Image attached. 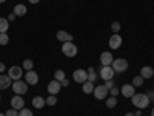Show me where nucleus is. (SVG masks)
<instances>
[{
	"instance_id": "39",
	"label": "nucleus",
	"mask_w": 154,
	"mask_h": 116,
	"mask_svg": "<svg viewBox=\"0 0 154 116\" xmlns=\"http://www.w3.org/2000/svg\"><path fill=\"white\" fill-rule=\"evenodd\" d=\"M134 114H136V116H140V114H142V110H140V108H137V111H136Z\"/></svg>"
},
{
	"instance_id": "24",
	"label": "nucleus",
	"mask_w": 154,
	"mask_h": 116,
	"mask_svg": "<svg viewBox=\"0 0 154 116\" xmlns=\"http://www.w3.org/2000/svg\"><path fill=\"white\" fill-rule=\"evenodd\" d=\"M45 101H46V105H51V107L57 104V98H56L54 95H49V96H48Z\"/></svg>"
},
{
	"instance_id": "13",
	"label": "nucleus",
	"mask_w": 154,
	"mask_h": 116,
	"mask_svg": "<svg viewBox=\"0 0 154 116\" xmlns=\"http://www.w3.org/2000/svg\"><path fill=\"white\" fill-rule=\"evenodd\" d=\"M60 88H62V84H60L59 81H56V79H54V81H51V82L48 84V93L56 96V95L60 92Z\"/></svg>"
},
{
	"instance_id": "42",
	"label": "nucleus",
	"mask_w": 154,
	"mask_h": 116,
	"mask_svg": "<svg viewBox=\"0 0 154 116\" xmlns=\"http://www.w3.org/2000/svg\"><path fill=\"white\" fill-rule=\"evenodd\" d=\"M6 2V0H0V3H5Z\"/></svg>"
},
{
	"instance_id": "41",
	"label": "nucleus",
	"mask_w": 154,
	"mask_h": 116,
	"mask_svg": "<svg viewBox=\"0 0 154 116\" xmlns=\"http://www.w3.org/2000/svg\"><path fill=\"white\" fill-rule=\"evenodd\" d=\"M151 116H154V108H152V110H151Z\"/></svg>"
},
{
	"instance_id": "18",
	"label": "nucleus",
	"mask_w": 154,
	"mask_h": 116,
	"mask_svg": "<svg viewBox=\"0 0 154 116\" xmlns=\"http://www.w3.org/2000/svg\"><path fill=\"white\" fill-rule=\"evenodd\" d=\"M46 105V101L42 96H34L32 98V107L34 108H43Z\"/></svg>"
},
{
	"instance_id": "20",
	"label": "nucleus",
	"mask_w": 154,
	"mask_h": 116,
	"mask_svg": "<svg viewBox=\"0 0 154 116\" xmlns=\"http://www.w3.org/2000/svg\"><path fill=\"white\" fill-rule=\"evenodd\" d=\"M82 90H83L85 95H91V93L94 92V84L89 82V81H86V82L82 84Z\"/></svg>"
},
{
	"instance_id": "28",
	"label": "nucleus",
	"mask_w": 154,
	"mask_h": 116,
	"mask_svg": "<svg viewBox=\"0 0 154 116\" xmlns=\"http://www.w3.org/2000/svg\"><path fill=\"white\" fill-rule=\"evenodd\" d=\"M19 116H34V113L29 110V108H22V110H19Z\"/></svg>"
},
{
	"instance_id": "19",
	"label": "nucleus",
	"mask_w": 154,
	"mask_h": 116,
	"mask_svg": "<svg viewBox=\"0 0 154 116\" xmlns=\"http://www.w3.org/2000/svg\"><path fill=\"white\" fill-rule=\"evenodd\" d=\"M140 76H142L143 79H151V77L154 76V70L151 67H142V70H140Z\"/></svg>"
},
{
	"instance_id": "37",
	"label": "nucleus",
	"mask_w": 154,
	"mask_h": 116,
	"mask_svg": "<svg viewBox=\"0 0 154 116\" xmlns=\"http://www.w3.org/2000/svg\"><path fill=\"white\" fill-rule=\"evenodd\" d=\"M28 2H29V3H32V5H37L38 2H40V0H28Z\"/></svg>"
},
{
	"instance_id": "34",
	"label": "nucleus",
	"mask_w": 154,
	"mask_h": 116,
	"mask_svg": "<svg viewBox=\"0 0 154 116\" xmlns=\"http://www.w3.org/2000/svg\"><path fill=\"white\" fill-rule=\"evenodd\" d=\"M6 70V67H5V63L3 62H0V74H3V71Z\"/></svg>"
},
{
	"instance_id": "9",
	"label": "nucleus",
	"mask_w": 154,
	"mask_h": 116,
	"mask_svg": "<svg viewBox=\"0 0 154 116\" xmlns=\"http://www.w3.org/2000/svg\"><path fill=\"white\" fill-rule=\"evenodd\" d=\"M120 93L125 96V98H133L136 95V87L133 84H125L122 88H120Z\"/></svg>"
},
{
	"instance_id": "15",
	"label": "nucleus",
	"mask_w": 154,
	"mask_h": 116,
	"mask_svg": "<svg viewBox=\"0 0 154 116\" xmlns=\"http://www.w3.org/2000/svg\"><path fill=\"white\" fill-rule=\"evenodd\" d=\"M12 85V79L8 74H0V90H6Z\"/></svg>"
},
{
	"instance_id": "26",
	"label": "nucleus",
	"mask_w": 154,
	"mask_h": 116,
	"mask_svg": "<svg viewBox=\"0 0 154 116\" xmlns=\"http://www.w3.org/2000/svg\"><path fill=\"white\" fill-rule=\"evenodd\" d=\"M88 71H89V73H88V81L94 84V81L97 79V74H96V71H94V68H89Z\"/></svg>"
},
{
	"instance_id": "14",
	"label": "nucleus",
	"mask_w": 154,
	"mask_h": 116,
	"mask_svg": "<svg viewBox=\"0 0 154 116\" xmlns=\"http://www.w3.org/2000/svg\"><path fill=\"white\" fill-rule=\"evenodd\" d=\"M56 37L59 39V40L62 42V44H65V42H72V34H69V33H66V31H63V30H60V31H57V34H56Z\"/></svg>"
},
{
	"instance_id": "4",
	"label": "nucleus",
	"mask_w": 154,
	"mask_h": 116,
	"mask_svg": "<svg viewBox=\"0 0 154 116\" xmlns=\"http://www.w3.org/2000/svg\"><path fill=\"white\" fill-rule=\"evenodd\" d=\"M11 88L14 90V93H16V95H25V93L28 92V84L19 79V81H14V82H12Z\"/></svg>"
},
{
	"instance_id": "23",
	"label": "nucleus",
	"mask_w": 154,
	"mask_h": 116,
	"mask_svg": "<svg viewBox=\"0 0 154 116\" xmlns=\"http://www.w3.org/2000/svg\"><path fill=\"white\" fill-rule=\"evenodd\" d=\"M54 79L59 81V82H62L63 79H65V71H63V70H57V71L54 73Z\"/></svg>"
},
{
	"instance_id": "3",
	"label": "nucleus",
	"mask_w": 154,
	"mask_h": 116,
	"mask_svg": "<svg viewBox=\"0 0 154 116\" xmlns=\"http://www.w3.org/2000/svg\"><path fill=\"white\" fill-rule=\"evenodd\" d=\"M62 53L66 57H75L77 56V47L72 42H65L62 45Z\"/></svg>"
},
{
	"instance_id": "1",
	"label": "nucleus",
	"mask_w": 154,
	"mask_h": 116,
	"mask_svg": "<svg viewBox=\"0 0 154 116\" xmlns=\"http://www.w3.org/2000/svg\"><path fill=\"white\" fill-rule=\"evenodd\" d=\"M131 102H133V105L137 107V108H146L149 105V98L145 95V93H139V95H134L131 98Z\"/></svg>"
},
{
	"instance_id": "29",
	"label": "nucleus",
	"mask_w": 154,
	"mask_h": 116,
	"mask_svg": "<svg viewBox=\"0 0 154 116\" xmlns=\"http://www.w3.org/2000/svg\"><path fill=\"white\" fill-rule=\"evenodd\" d=\"M9 42V37L6 33H0V45H6Z\"/></svg>"
},
{
	"instance_id": "6",
	"label": "nucleus",
	"mask_w": 154,
	"mask_h": 116,
	"mask_svg": "<svg viewBox=\"0 0 154 116\" xmlns=\"http://www.w3.org/2000/svg\"><path fill=\"white\" fill-rule=\"evenodd\" d=\"M93 95L96 96V99L102 101V99H105V98L109 95V90H108L105 85H97V87H94V92H93Z\"/></svg>"
},
{
	"instance_id": "33",
	"label": "nucleus",
	"mask_w": 154,
	"mask_h": 116,
	"mask_svg": "<svg viewBox=\"0 0 154 116\" xmlns=\"http://www.w3.org/2000/svg\"><path fill=\"white\" fill-rule=\"evenodd\" d=\"M103 85H105V87H106L108 90H111V88L114 87V82H112V81H106V82H105Z\"/></svg>"
},
{
	"instance_id": "31",
	"label": "nucleus",
	"mask_w": 154,
	"mask_h": 116,
	"mask_svg": "<svg viewBox=\"0 0 154 116\" xmlns=\"http://www.w3.org/2000/svg\"><path fill=\"white\" fill-rule=\"evenodd\" d=\"M5 114H6V116H19V111H17L16 108H9Z\"/></svg>"
},
{
	"instance_id": "43",
	"label": "nucleus",
	"mask_w": 154,
	"mask_h": 116,
	"mask_svg": "<svg viewBox=\"0 0 154 116\" xmlns=\"http://www.w3.org/2000/svg\"><path fill=\"white\" fill-rule=\"evenodd\" d=\"M0 116H6V114H5V113H0Z\"/></svg>"
},
{
	"instance_id": "21",
	"label": "nucleus",
	"mask_w": 154,
	"mask_h": 116,
	"mask_svg": "<svg viewBox=\"0 0 154 116\" xmlns=\"http://www.w3.org/2000/svg\"><path fill=\"white\" fill-rule=\"evenodd\" d=\"M8 28H9V20L0 17V33H6Z\"/></svg>"
},
{
	"instance_id": "25",
	"label": "nucleus",
	"mask_w": 154,
	"mask_h": 116,
	"mask_svg": "<svg viewBox=\"0 0 154 116\" xmlns=\"http://www.w3.org/2000/svg\"><path fill=\"white\" fill-rule=\"evenodd\" d=\"M32 67H34V62H32L31 59H25V60H23V68L26 70V71L32 70Z\"/></svg>"
},
{
	"instance_id": "17",
	"label": "nucleus",
	"mask_w": 154,
	"mask_h": 116,
	"mask_svg": "<svg viewBox=\"0 0 154 116\" xmlns=\"http://www.w3.org/2000/svg\"><path fill=\"white\" fill-rule=\"evenodd\" d=\"M26 12H28V8L25 6L23 3H19V5L14 6V14H16V17H23Z\"/></svg>"
},
{
	"instance_id": "27",
	"label": "nucleus",
	"mask_w": 154,
	"mask_h": 116,
	"mask_svg": "<svg viewBox=\"0 0 154 116\" xmlns=\"http://www.w3.org/2000/svg\"><path fill=\"white\" fill-rule=\"evenodd\" d=\"M143 81H145V79H143L142 76H136L134 79H133V85H134V87H140V85H143Z\"/></svg>"
},
{
	"instance_id": "30",
	"label": "nucleus",
	"mask_w": 154,
	"mask_h": 116,
	"mask_svg": "<svg viewBox=\"0 0 154 116\" xmlns=\"http://www.w3.org/2000/svg\"><path fill=\"white\" fill-rule=\"evenodd\" d=\"M111 30H112V33H119L120 31V23L119 22H112L111 23Z\"/></svg>"
},
{
	"instance_id": "11",
	"label": "nucleus",
	"mask_w": 154,
	"mask_h": 116,
	"mask_svg": "<svg viewBox=\"0 0 154 116\" xmlns=\"http://www.w3.org/2000/svg\"><path fill=\"white\" fill-rule=\"evenodd\" d=\"M114 57L112 54L109 53V51H103V53L100 54V63H102V67H109L111 63H112Z\"/></svg>"
},
{
	"instance_id": "8",
	"label": "nucleus",
	"mask_w": 154,
	"mask_h": 116,
	"mask_svg": "<svg viewBox=\"0 0 154 116\" xmlns=\"http://www.w3.org/2000/svg\"><path fill=\"white\" fill-rule=\"evenodd\" d=\"M99 76H100L103 81H111V79H112V76H114V70H112V67H111V65H109V67H102Z\"/></svg>"
},
{
	"instance_id": "7",
	"label": "nucleus",
	"mask_w": 154,
	"mask_h": 116,
	"mask_svg": "<svg viewBox=\"0 0 154 116\" xmlns=\"http://www.w3.org/2000/svg\"><path fill=\"white\" fill-rule=\"evenodd\" d=\"M108 45H109V48H111V50H119V48H120V45H122V37H120V34L114 33V34L109 37Z\"/></svg>"
},
{
	"instance_id": "12",
	"label": "nucleus",
	"mask_w": 154,
	"mask_h": 116,
	"mask_svg": "<svg viewBox=\"0 0 154 116\" xmlns=\"http://www.w3.org/2000/svg\"><path fill=\"white\" fill-rule=\"evenodd\" d=\"M25 82H26L28 85H35L38 82V74L32 70L26 71V74H25Z\"/></svg>"
},
{
	"instance_id": "22",
	"label": "nucleus",
	"mask_w": 154,
	"mask_h": 116,
	"mask_svg": "<svg viewBox=\"0 0 154 116\" xmlns=\"http://www.w3.org/2000/svg\"><path fill=\"white\" fill-rule=\"evenodd\" d=\"M116 105H117V98H116V96H109L106 99V107L108 108H114Z\"/></svg>"
},
{
	"instance_id": "10",
	"label": "nucleus",
	"mask_w": 154,
	"mask_h": 116,
	"mask_svg": "<svg viewBox=\"0 0 154 116\" xmlns=\"http://www.w3.org/2000/svg\"><path fill=\"white\" fill-rule=\"evenodd\" d=\"M23 107H25V101H23V98H22L20 95L12 96V99H11V108H16V110L19 111V110H22Z\"/></svg>"
},
{
	"instance_id": "32",
	"label": "nucleus",
	"mask_w": 154,
	"mask_h": 116,
	"mask_svg": "<svg viewBox=\"0 0 154 116\" xmlns=\"http://www.w3.org/2000/svg\"><path fill=\"white\" fill-rule=\"evenodd\" d=\"M119 93H120V90H119V88H116V87H112V88L109 90V95H111V96H117Z\"/></svg>"
},
{
	"instance_id": "40",
	"label": "nucleus",
	"mask_w": 154,
	"mask_h": 116,
	"mask_svg": "<svg viewBox=\"0 0 154 116\" xmlns=\"http://www.w3.org/2000/svg\"><path fill=\"white\" fill-rule=\"evenodd\" d=\"M125 116H136V114H134V113H126Z\"/></svg>"
},
{
	"instance_id": "5",
	"label": "nucleus",
	"mask_w": 154,
	"mask_h": 116,
	"mask_svg": "<svg viewBox=\"0 0 154 116\" xmlns=\"http://www.w3.org/2000/svg\"><path fill=\"white\" fill-rule=\"evenodd\" d=\"M72 79L77 82V84H83L88 81V71L86 70H82V68H77L74 73H72Z\"/></svg>"
},
{
	"instance_id": "2",
	"label": "nucleus",
	"mask_w": 154,
	"mask_h": 116,
	"mask_svg": "<svg viewBox=\"0 0 154 116\" xmlns=\"http://www.w3.org/2000/svg\"><path fill=\"white\" fill-rule=\"evenodd\" d=\"M111 67H112L114 73H123V71H126V70H128L130 63H128V60H126V59L119 57V59H114V60H112Z\"/></svg>"
},
{
	"instance_id": "16",
	"label": "nucleus",
	"mask_w": 154,
	"mask_h": 116,
	"mask_svg": "<svg viewBox=\"0 0 154 116\" xmlns=\"http://www.w3.org/2000/svg\"><path fill=\"white\" fill-rule=\"evenodd\" d=\"M8 76L11 77L12 81H19L22 77V68L20 67H11L8 71Z\"/></svg>"
},
{
	"instance_id": "35",
	"label": "nucleus",
	"mask_w": 154,
	"mask_h": 116,
	"mask_svg": "<svg viewBox=\"0 0 154 116\" xmlns=\"http://www.w3.org/2000/svg\"><path fill=\"white\" fill-rule=\"evenodd\" d=\"M60 84H62V87H68V85H69V82H68V79H66V77H65V79H63Z\"/></svg>"
},
{
	"instance_id": "36",
	"label": "nucleus",
	"mask_w": 154,
	"mask_h": 116,
	"mask_svg": "<svg viewBox=\"0 0 154 116\" xmlns=\"http://www.w3.org/2000/svg\"><path fill=\"white\" fill-rule=\"evenodd\" d=\"M146 96L149 98V101H154V93H152V92H149V93H146Z\"/></svg>"
},
{
	"instance_id": "38",
	"label": "nucleus",
	"mask_w": 154,
	"mask_h": 116,
	"mask_svg": "<svg viewBox=\"0 0 154 116\" xmlns=\"http://www.w3.org/2000/svg\"><path fill=\"white\" fill-rule=\"evenodd\" d=\"M14 19H16V14H14V12H12V14H11V16L8 17V20H14Z\"/></svg>"
}]
</instances>
